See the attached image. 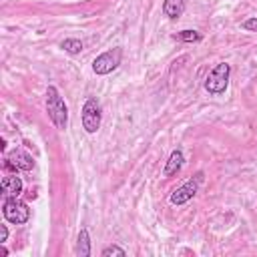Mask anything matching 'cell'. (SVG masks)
Returning a JSON list of instances; mask_svg holds the SVG:
<instances>
[{
    "label": "cell",
    "instance_id": "cell-10",
    "mask_svg": "<svg viewBox=\"0 0 257 257\" xmlns=\"http://www.w3.org/2000/svg\"><path fill=\"white\" fill-rule=\"evenodd\" d=\"M183 10H185V0H165L163 2V12H165V16H169V18H179L181 14H183Z\"/></svg>",
    "mask_w": 257,
    "mask_h": 257
},
{
    "label": "cell",
    "instance_id": "cell-1",
    "mask_svg": "<svg viewBox=\"0 0 257 257\" xmlns=\"http://www.w3.org/2000/svg\"><path fill=\"white\" fill-rule=\"evenodd\" d=\"M46 110H48L50 120H52L58 128H66L68 110H66V104H64V100H62V96L58 94V90H56L54 86H48V90H46Z\"/></svg>",
    "mask_w": 257,
    "mask_h": 257
},
{
    "label": "cell",
    "instance_id": "cell-13",
    "mask_svg": "<svg viewBox=\"0 0 257 257\" xmlns=\"http://www.w3.org/2000/svg\"><path fill=\"white\" fill-rule=\"evenodd\" d=\"M68 54H78L80 50H82V42L78 40V38H66V40H62V44H60Z\"/></svg>",
    "mask_w": 257,
    "mask_h": 257
},
{
    "label": "cell",
    "instance_id": "cell-7",
    "mask_svg": "<svg viewBox=\"0 0 257 257\" xmlns=\"http://www.w3.org/2000/svg\"><path fill=\"white\" fill-rule=\"evenodd\" d=\"M6 167L8 169H14V171H30L32 167H34V161H32V157L28 155V153H24L22 149H14L6 159Z\"/></svg>",
    "mask_w": 257,
    "mask_h": 257
},
{
    "label": "cell",
    "instance_id": "cell-14",
    "mask_svg": "<svg viewBox=\"0 0 257 257\" xmlns=\"http://www.w3.org/2000/svg\"><path fill=\"white\" fill-rule=\"evenodd\" d=\"M112 255L124 257V249H120V247H116V245H110V247L102 249V257H112Z\"/></svg>",
    "mask_w": 257,
    "mask_h": 257
},
{
    "label": "cell",
    "instance_id": "cell-2",
    "mask_svg": "<svg viewBox=\"0 0 257 257\" xmlns=\"http://www.w3.org/2000/svg\"><path fill=\"white\" fill-rule=\"evenodd\" d=\"M229 74H231V66L227 62H219L211 72L209 76L205 78V88L213 94H221L225 92L227 84H229Z\"/></svg>",
    "mask_w": 257,
    "mask_h": 257
},
{
    "label": "cell",
    "instance_id": "cell-15",
    "mask_svg": "<svg viewBox=\"0 0 257 257\" xmlns=\"http://www.w3.org/2000/svg\"><path fill=\"white\" fill-rule=\"evenodd\" d=\"M243 28H245V30H251V32H257V16L245 20V22H243Z\"/></svg>",
    "mask_w": 257,
    "mask_h": 257
},
{
    "label": "cell",
    "instance_id": "cell-4",
    "mask_svg": "<svg viewBox=\"0 0 257 257\" xmlns=\"http://www.w3.org/2000/svg\"><path fill=\"white\" fill-rule=\"evenodd\" d=\"M120 58H122V50L120 48H110V50H106V52H102L100 56L94 58L92 70L96 74H108L120 64Z\"/></svg>",
    "mask_w": 257,
    "mask_h": 257
},
{
    "label": "cell",
    "instance_id": "cell-9",
    "mask_svg": "<svg viewBox=\"0 0 257 257\" xmlns=\"http://www.w3.org/2000/svg\"><path fill=\"white\" fill-rule=\"evenodd\" d=\"M181 167H183V153L177 149V151L171 153V157H169V161H167L165 177H173V175H177V173L181 171Z\"/></svg>",
    "mask_w": 257,
    "mask_h": 257
},
{
    "label": "cell",
    "instance_id": "cell-3",
    "mask_svg": "<svg viewBox=\"0 0 257 257\" xmlns=\"http://www.w3.org/2000/svg\"><path fill=\"white\" fill-rule=\"evenodd\" d=\"M2 213H4V219L10 221V223H14V225H22V223H26L28 217H30L28 205L22 203V201H18L16 197H8V199L4 201Z\"/></svg>",
    "mask_w": 257,
    "mask_h": 257
},
{
    "label": "cell",
    "instance_id": "cell-5",
    "mask_svg": "<svg viewBox=\"0 0 257 257\" xmlns=\"http://www.w3.org/2000/svg\"><path fill=\"white\" fill-rule=\"evenodd\" d=\"M82 126L86 133H96L100 126V106L96 98H88L82 106Z\"/></svg>",
    "mask_w": 257,
    "mask_h": 257
},
{
    "label": "cell",
    "instance_id": "cell-11",
    "mask_svg": "<svg viewBox=\"0 0 257 257\" xmlns=\"http://www.w3.org/2000/svg\"><path fill=\"white\" fill-rule=\"evenodd\" d=\"M76 255L78 257H88L90 255V239H88V231L86 229H80V233H78Z\"/></svg>",
    "mask_w": 257,
    "mask_h": 257
},
{
    "label": "cell",
    "instance_id": "cell-16",
    "mask_svg": "<svg viewBox=\"0 0 257 257\" xmlns=\"http://www.w3.org/2000/svg\"><path fill=\"white\" fill-rule=\"evenodd\" d=\"M6 237H8V229H6V225H2V227H0V243H4Z\"/></svg>",
    "mask_w": 257,
    "mask_h": 257
},
{
    "label": "cell",
    "instance_id": "cell-12",
    "mask_svg": "<svg viewBox=\"0 0 257 257\" xmlns=\"http://www.w3.org/2000/svg\"><path fill=\"white\" fill-rule=\"evenodd\" d=\"M175 40H183V42H199L201 40V34L197 30H181L173 36Z\"/></svg>",
    "mask_w": 257,
    "mask_h": 257
},
{
    "label": "cell",
    "instance_id": "cell-6",
    "mask_svg": "<svg viewBox=\"0 0 257 257\" xmlns=\"http://www.w3.org/2000/svg\"><path fill=\"white\" fill-rule=\"evenodd\" d=\"M201 179H203V175L199 173V175L195 177V181L191 179V181H187L183 187H179V189L171 195V203H173V205H183V203L191 201V199L197 195V191H199V183H201Z\"/></svg>",
    "mask_w": 257,
    "mask_h": 257
},
{
    "label": "cell",
    "instance_id": "cell-8",
    "mask_svg": "<svg viewBox=\"0 0 257 257\" xmlns=\"http://www.w3.org/2000/svg\"><path fill=\"white\" fill-rule=\"evenodd\" d=\"M2 193L8 197H18L22 193V181L16 175H6L2 179Z\"/></svg>",
    "mask_w": 257,
    "mask_h": 257
}]
</instances>
